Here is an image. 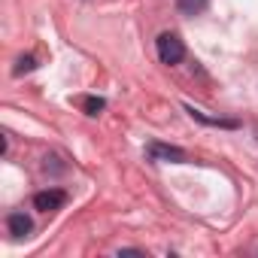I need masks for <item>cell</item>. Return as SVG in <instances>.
Instances as JSON below:
<instances>
[{"label": "cell", "mask_w": 258, "mask_h": 258, "mask_svg": "<svg viewBox=\"0 0 258 258\" xmlns=\"http://www.w3.org/2000/svg\"><path fill=\"white\" fill-rule=\"evenodd\" d=\"M7 228H10V234H13L16 240H22V237H28V234H31L34 222H31V216H25V213H10Z\"/></svg>", "instance_id": "obj_5"}, {"label": "cell", "mask_w": 258, "mask_h": 258, "mask_svg": "<svg viewBox=\"0 0 258 258\" xmlns=\"http://www.w3.org/2000/svg\"><path fill=\"white\" fill-rule=\"evenodd\" d=\"M79 106L85 109V115H100V112H103V106H106V100H103V97L88 94V97H82V100H79Z\"/></svg>", "instance_id": "obj_7"}, {"label": "cell", "mask_w": 258, "mask_h": 258, "mask_svg": "<svg viewBox=\"0 0 258 258\" xmlns=\"http://www.w3.org/2000/svg\"><path fill=\"white\" fill-rule=\"evenodd\" d=\"M64 204H67V191H61V188H46V191L34 195V210H40V213L61 210Z\"/></svg>", "instance_id": "obj_3"}, {"label": "cell", "mask_w": 258, "mask_h": 258, "mask_svg": "<svg viewBox=\"0 0 258 258\" xmlns=\"http://www.w3.org/2000/svg\"><path fill=\"white\" fill-rule=\"evenodd\" d=\"M31 70H37V58L34 55H25V58H19L16 61V76H25V73H31Z\"/></svg>", "instance_id": "obj_8"}, {"label": "cell", "mask_w": 258, "mask_h": 258, "mask_svg": "<svg viewBox=\"0 0 258 258\" xmlns=\"http://www.w3.org/2000/svg\"><path fill=\"white\" fill-rule=\"evenodd\" d=\"M146 152H149L152 161H170V164H185V161H188L185 149H179V146H167V143H149Z\"/></svg>", "instance_id": "obj_2"}, {"label": "cell", "mask_w": 258, "mask_h": 258, "mask_svg": "<svg viewBox=\"0 0 258 258\" xmlns=\"http://www.w3.org/2000/svg\"><path fill=\"white\" fill-rule=\"evenodd\" d=\"M185 112H188L195 121H201V124H210V127H228V131L240 127V121H237V118H219V115H207L204 109H198V106H188V103H185Z\"/></svg>", "instance_id": "obj_4"}, {"label": "cell", "mask_w": 258, "mask_h": 258, "mask_svg": "<svg viewBox=\"0 0 258 258\" xmlns=\"http://www.w3.org/2000/svg\"><path fill=\"white\" fill-rule=\"evenodd\" d=\"M176 10L182 16H201L207 10V0H176Z\"/></svg>", "instance_id": "obj_6"}, {"label": "cell", "mask_w": 258, "mask_h": 258, "mask_svg": "<svg viewBox=\"0 0 258 258\" xmlns=\"http://www.w3.org/2000/svg\"><path fill=\"white\" fill-rule=\"evenodd\" d=\"M155 49H158L161 64H170V67L185 58V46H182V40H179L176 34H161V37L155 40Z\"/></svg>", "instance_id": "obj_1"}]
</instances>
